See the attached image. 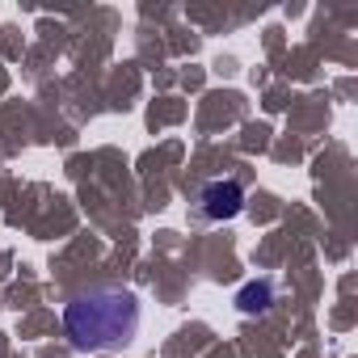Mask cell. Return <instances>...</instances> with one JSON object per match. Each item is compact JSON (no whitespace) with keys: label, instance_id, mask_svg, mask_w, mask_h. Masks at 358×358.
Returning <instances> with one entry per match:
<instances>
[{"label":"cell","instance_id":"6da1fadb","mask_svg":"<svg viewBox=\"0 0 358 358\" xmlns=\"http://www.w3.org/2000/svg\"><path fill=\"white\" fill-rule=\"evenodd\" d=\"M143 308L127 287H89L64 303V333L80 354L127 350L139 333Z\"/></svg>","mask_w":358,"mask_h":358},{"label":"cell","instance_id":"7a4b0ae2","mask_svg":"<svg viewBox=\"0 0 358 358\" xmlns=\"http://www.w3.org/2000/svg\"><path fill=\"white\" fill-rule=\"evenodd\" d=\"M245 211V186L236 177H220V182H207L199 190V215L207 224H228Z\"/></svg>","mask_w":358,"mask_h":358},{"label":"cell","instance_id":"3957f363","mask_svg":"<svg viewBox=\"0 0 358 358\" xmlns=\"http://www.w3.org/2000/svg\"><path fill=\"white\" fill-rule=\"evenodd\" d=\"M270 303H274V282H270V278H262V282H245V287H241V295H236V308H241L245 316L266 312Z\"/></svg>","mask_w":358,"mask_h":358}]
</instances>
